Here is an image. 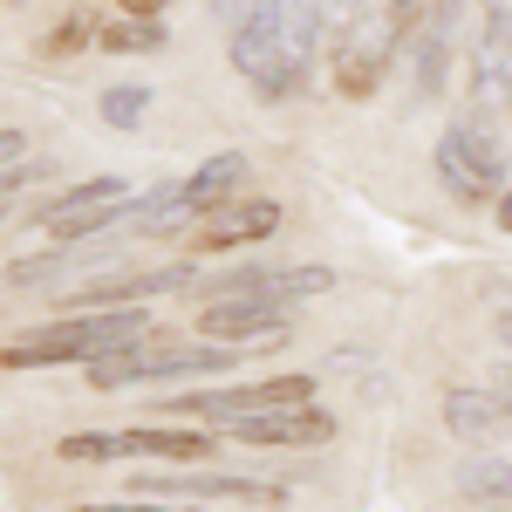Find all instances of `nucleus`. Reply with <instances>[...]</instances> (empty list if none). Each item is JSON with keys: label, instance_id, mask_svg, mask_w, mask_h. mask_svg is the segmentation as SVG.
I'll list each match as a JSON object with an SVG mask.
<instances>
[{"label": "nucleus", "instance_id": "4", "mask_svg": "<svg viewBox=\"0 0 512 512\" xmlns=\"http://www.w3.org/2000/svg\"><path fill=\"white\" fill-rule=\"evenodd\" d=\"M246 349H226V342H205V335H144L117 355H96L82 376L89 390L117 396V390H137V383H185V376H226L239 369Z\"/></svg>", "mask_w": 512, "mask_h": 512}, {"label": "nucleus", "instance_id": "6", "mask_svg": "<svg viewBox=\"0 0 512 512\" xmlns=\"http://www.w3.org/2000/svg\"><path fill=\"white\" fill-rule=\"evenodd\" d=\"M192 335L205 342H226V349H274V342H294V301H274V294H253V287H239V294H219V301H205L192 321Z\"/></svg>", "mask_w": 512, "mask_h": 512}, {"label": "nucleus", "instance_id": "24", "mask_svg": "<svg viewBox=\"0 0 512 512\" xmlns=\"http://www.w3.org/2000/svg\"><path fill=\"white\" fill-rule=\"evenodd\" d=\"M492 342L512 355V301H499V308H492Z\"/></svg>", "mask_w": 512, "mask_h": 512}, {"label": "nucleus", "instance_id": "19", "mask_svg": "<svg viewBox=\"0 0 512 512\" xmlns=\"http://www.w3.org/2000/svg\"><path fill=\"white\" fill-rule=\"evenodd\" d=\"M82 41H89V21H82V14H76V21H62V28H55V35L41 41V55H76Z\"/></svg>", "mask_w": 512, "mask_h": 512}, {"label": "nucleus", "instance_id": "18", "mask_svg": "<svg viewBox=\"0 0 512 512\" xmlns=\"http://www.w3.org/2000/svg\"><path fill=\"white\" fill-rule=\"evenodd\" d=\"M76 512H212V506H192V499H96V506H76Z\"/></svg>", "mask_w": 512, "mask_h": 512}, {"label": "nucleus", "instance_id": "16", "mask_svg": "<svg viewBox=\"0 0 512 512\" xmlns=\"http://www.w3.org/2000/svg\"><path fill=\"white\" fill-rule=\"evenodd\" d=\"M96 48H103V55H158V48H164V21L110 14V21L96 28Z\"/></svg>", "mask_w": 512, "mask_h": 512}, {"label": "nucleus", "instance_id": "13", "mask_svg": "<svg viewBox=\"0 0 512 512\" xmlns=\"http://www.w3.org/2000/svg\"><path fill=\"white\" fill-rule=\"evenodd\" d=\"M458 499H472V506H512V451H478L458 465Z\"/></svg>", "mask_w": 512, "mask_h": 512}, {"label": "nucleus", "instance_id": "11", "mask_svg": "<svg viewBox=\"0 0 512 512\" xmlns=\"http://www.w3.org/2000/svg\"><path fill=\"white\" fill-rule=\"evenodd\" d=\"M444 431L458 444H478V451L512 444V390H499V383H451L444 390Z\"/></svg>", "mask_w": 512, "mask_h": 512}, {"label": "nucleus", "instance_id": "25", "mask_svg": "<svg viewBox=\"0 0 512 512\" xmlns=\"http://www.w3.org/2000/svg\"><path fill=\"white\" fill-rule=\"evenodd\" d=\"M492 219H499V233H512V185L492 198Z\"/></svg>", "mask_w": 512, "mask_h": 512}, {"label": "nucleus", "instance_id": "9", "mask_svg": "<svg viewBox=\"0 0 512 512\" xmlns=\"http://www.w3.org/2000/svg\"><path fill=\"white\" fill-rule=\"evenodd\" d=\"M465 117H512V28L478 21L472 55H465Z\"/></svg>", "mask_w": 512, "mask_h": 512}, {"label": "nucleus", "instance_id": "15", "mask_svg": "<svg viewBox=\"0 0 512 512\" xmlns=\"http://www.w3.org/2000/svg\"><path fill=\"white\" fill-rule=\"evenodd\" d=\"M403 48H410V82H417V96H437L444 76H451V35H437L431 21H424L417 35H403Z\"/></svg>", "mask_w": 512, "mask_h": 512}, {"label": "nucleus", "instance_id": "23", "mask_svg": "<svg viewBox=\"0 0 512 512\" xmlns=\"http://www.w3.org/2000/svg\"><path fill=\"white\" fill-rule=\"evenodd\" d=\"M21 158H28V137H21V130H0V171L21 164Z\"/></svg>", "mask_w": 512, "mask_h": 512}, {"label": "nucleus", "instance_id": "10", "mask_svg": "<svg viewBox=\"0 0 512 512\" xmlns=\"http://www.w3.org/2000/svg\"><path fill=\"white\" fill-rule=\"evenodd\" d=\"M233 444H253V451H315L335 437V417L321 403H294V410H260V417H233V424H212Z\"/></svg>", "mask_w": 512, "mask_h": 512}, {"label": "nucleus", "instance_id": "8", "mask_svg": "<svg viewBox=\"0 0 512 512\" xmlns=\"http://www.w3.org/2000/svg\"><path fill=\"white\" fill-rule=\"evenodd\" d=\"M315 403V376H267V383H226V390H185L171 396V417H205V424H233V417H260V410H294Z\"/></svg>", "mask_w": 512, "mask_h": 512}, {"label": "nucleus", "instance_id": "14", "mask_svg": "<svg viewBox=\"0 0 512 512\" xmlns=\"http://www.w3.org/2000/svg\"><path fill=\"white\" fill-rule=\"evenodd\" d=\"M69 465H137L144 451H137V424L130 431H76V437H62L55 444Z\"/></svg>", "mask_w": 512, "mask_h": 512}, {"label": "nucleus", "instance_id": "1", "mask_svg": "<svg viewBox=\"0 0 512 512\" xmlns=\"http://www.w3.org/2000/svg\"><path fill=\"white\" fill-rule=\"evenodd\" d=\"M226 55H233V69L246 76V89L260 103L301 96L315 82V69L328 62L321 0H246V14L233 21Z\"/></svg>", "mask_w": 512, "mask_h": 512}, {"label": "nucleus", "instance_id": "12", "mask_svg": "<svg viewBox=\"0 0 512 512\" xmlns=\"http://www.w3.org/2000/svg\"><path fill=\"white\" fill-rule=\"evenodd\" d=\"M280 233V205L274 198H233L226 212H212L198 226V246L205 253H233V246H260V239Z\"/></svg>", "mask_w": 512, "mask_h": 512}, {"label": "nucleus", "instance_id": "5", "mask_svg": "<svg viewBox=\"0 0 512 512\" xmlns=\"http://www.w3.org/2000/svg\"><path fill=\"white\" fill-rule=\"evenodd\" d=\"M437 178H444V192L458 198V205H472V212H492V198L512 185L506 137H499V130H492L485 117L444 123V137H437Z\"/></svg>", "mask_w": 512, "mask_h": 512}, {"label": "nucleus", "instance_id": "21", "mask_svg": "<svg viewBox=\"0 0 512 512\" xmlns=\"http://www.w3.org/2000/svg\"><path fill=\"white\" fill-rule=\"evenodd\" d=\"M390 14H396V28H403V35H417V28L431 21V0H390Z\"/></svg>", "mask_w": 512, "mask_h": 512}, {"label": "nucleus", "instance_id": "3", "mask_svg": "<svg viewBox=\"0 0 512 512\" xmlns=\"http://www.w3.org/2000/svg\"><path fill=\"white\" fill-rule=\"evenodd\" d=\"M144 335H158L151 308H82V315H62L35 335H21V342H7L0 369H69V362L89 369L96 355H117Z\"/></svg>", "mask_w": 512, "mask_h": 512}, {"label": "nucleus", "instance_id": "17", "mask_svg": "<svg viewBox=\"0 0 512 512\" xmlns=\"http://www.w3.org/2000/svg\"><path fill=\"white\" fill-rule=\"evenodd\" d=\"M96 110H103L110 130H137L144 110H151V89H144V82H117V89H103V103H96Z\"/></svg>", "mask_w": 512, "mask_h": 512}, {"label": "nucleus", "instance_id": "20", "mask_svg": "<svg viewBox=\"0 0 512 512\" xmlns=\"http://www.w3.org/2000/svg\"><path fill=\"white\" fill-rule=\"evenodd\" d=\"M465 7H478V0H431V28L458 41V21H465Z\"/></svg>", "mask_w": 512, "mask_h": 512}, {"label": "nucleus", "instance_id": "7", "mask_svg": "<svg viewBox=\"0 0 512 512\" xmlns=\"http://www.w3.org/2000/svg\"><path fill=\"white\" fill-rule=\"evenodd\" d=\"M123 492L137 499H192V506H212V499H246V506H280L287 485L274 478H246V472H198V465H158V472H137Z\"/></svg>", "mask_w": 512, "mask_h": 512}, {"label": "nucleus", "instance_id": "22", "mask_svg": "<svg viewBox=\"0 0 512 512\" xmlns=\"http://www.w3.org/2000/svg\"><path fill=\"white\" fill-rule=\"evenodd\" d=\"M110 7H117V14H137V21H164L171 0H110Z\"/></svg>", "mask_w": 512, "mask_h": 512}, {"label": "nucleus", "instance_id": "2", "mask_svg": "<svg viewBox=\"0 0 512 512\" xmlns=\"http://www.w3.org/2000/svg\"><path fill=\"white\" fill-rule=\"evenodd\" d=\"M321 21H328V82H335V96L369 103L390 76L396 48H403L390 0H321Z\"/></svg>", "mask_w": 512, "mask_h": 512}]
</instances>
